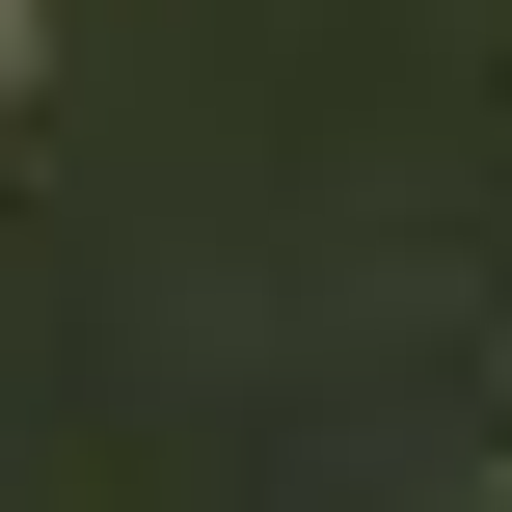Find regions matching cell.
<instances>
[{
	"label": "cell",
	"instance_id": "6da1fadb",
	"mask_svg": "<svg viewBox=\"0 0 512 512\" xmlns=\"http://www.w3.org/2000/svg\"><path fill=\"white\" fill-rule=\"evenodd\" d=\"M0 81H27V0H0Z\"/></svg>",
	"mask_w": 512,
	"mask_h": 512
}]
</instances>
